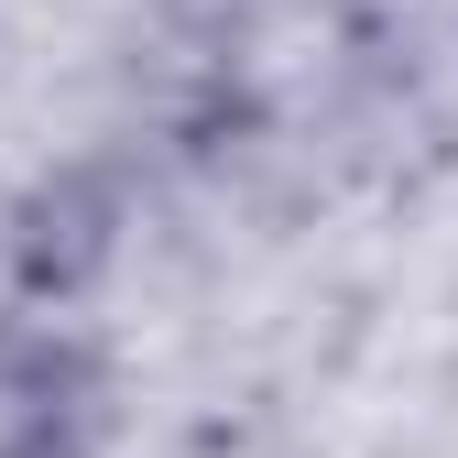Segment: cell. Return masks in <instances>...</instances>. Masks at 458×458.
<instances>
[{"instance_id": "6da1fadb", "label": "cell", "mask_w": 458, "mask_h": 458, "mask_svg": "<svg viewBox=\"0 0 458 458\" xmlns=\"http://www.w3.org/2000/svg\"><path fill=\"white\" fill-rule=\"evenodd\" d=\"M121 229H131L121 164H55V175H33L22 208H12V229H0L12 295L22 306H77L88 284L121 262Z\"/></svg>"}, {"instance_id": "7a4b0ae2", "label": "cell", "mask_w": 458, "mask_h": 458, "mask_svg": "<svg viewBox=\"0 0 458 458\" xmlns=\"http://www.w3.org/2000/svg\"><path fill=\"white\" fill-rule=\"evenodd\" d=\"M109 371L77 327L22 317L0 327V458H98Z\"/></svg>"}]
</instances>
